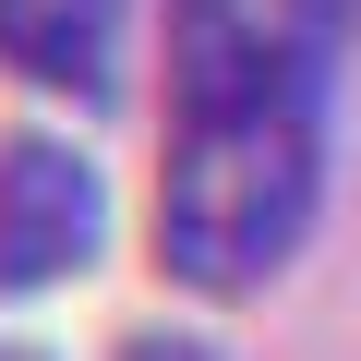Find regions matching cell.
Segmentation results:
<instances>
[{"mask_svg": "<svg viewBox=\"0 0 361 361\" xmlns=\"http://www.w3.org/2000/svg\"><path fill=\"white\" fill-rule=\"evenodd\" d=\"M325 193V97L180 109L157 169V265L180 289H265Z\"/></svg>", "mask_w": 361, "mask_h": 361, "instance_id": "obj_1", "label": "cell"}, {"mask_svg": "<svg viewBox=\"0 0 361 361\" xmlns=\"http://www.w3.org/2000/svg\"><path fill=\"white\" fill-rule=\"evenodd\" d=\"M97 169L49 133L0 145V289H49L73 265H97Z\"/></svg>", "mask_w": 361, "mask_h": 361, "instance_id": "obj_3", "label": "cell"}, {"mask_svg": "<svg viewBox=\"0 0 361 361\" xmlns=\"http://www.w3.org/2000/svg\"><path fill=\"white\" fill-rule=\"evenodd\" d=\"M133 0H0V61L49 97H109Z\"/></svg>", "mask_w": 361, "mask_h": 361, "instance_id": "obj_4", "label": "cell"}, {"mask_svg": "<svg viewBox=\"0 0 361 361\" xmlns=\"http://www.w3.org/2000/svg\"><path fill=\"white\" fill-rule=\"evenodd\" d=\"M121 361H217V349H205V337H180V325H157V337H133Z\"/></svg>", "mask_w": 361, "mask_h": 361, "instance_id": "obj_5", "label": "cell"}, {"mask_svg": "<svg viewBox=\"0 0 361 361\" xmlns=\"http://www.w3.org/2000/svg\"><path fill=\"white\" fill-rule=\"evenodd\" d=\"M0 361H49V349H13V337H0Z\"/></svg>", "mask_w": 361, "mask_h": 361, "instance_id": "obj_6", "label": "cell"}, {"mask_svg": "<svg viewBox=\"0 0 361 361\" xmlns=\"http://www.w3.org/2000/svg\"><path fill=\"white\" fill-rule=\"evenodd\" d=\"M349 0H169V85L180 109H241V97H325Z\"/></svg>", "mask_w": 361, "mask_h": 361, "instance_id": "obj_2", "label": "cell"}]
</instances>
